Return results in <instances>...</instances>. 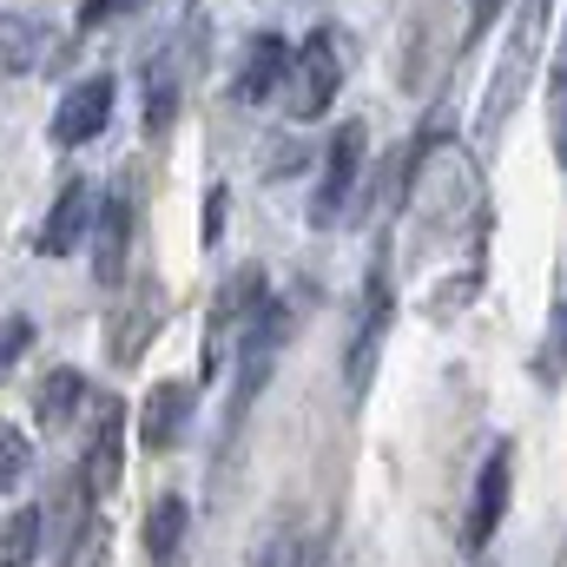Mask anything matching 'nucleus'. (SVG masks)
Segmentation results:
<instances>
[{"label": "nucleus", "mask_w": 567, "mask_h": 567, "mask_svg": "<svg viewBox=\"0 0 567 567\" xmlns=\"http://www.w3.org/2000/svg\"><path fill=\"white\" fill-rule=\"evenodd\" d=\"M337 86H343V53H337V33L317 27V33L297 47L290 80H284V106H290V120H317V113H330Z\"/></svg>", "instance_id": "obj_2"}, {"label": "nucleus", "mask_w": 567, "mask_h": 567, "mask_svg": "<svg viewBox=\"0 0 567 567\" xmlns=\"http://www.w3.org/2000/svg\"><path fill=\"white\" fill-rule=\"evenodd\" d=\"M390 317H396V290H390L383 258H377V265H370V278H363L357 343H350V363H343V383H350V396H357V403L370 396V377H377V350H383V337H390Z\"/></svg>", "instance_id": "obj_4"}, {"label": "nucleus", "mask_w": 567, "mask_h": 567, "mask_svg": "<svg viewBox=\"0 0 567 567\" xmlns=\"http://www.w3.org/2000/svg\"><path fill=\"white\" fill-rule=\"evenodd\" d=\"M178 120V66L172 53H152L145 60V133H165Z\"/></svg>", "instance_id": "obj_16"}, {"label": "nucleus", "mask_w": 567, "mask_h": 567, "mask_svg": "<svg viewBox=\"0 0 567 567\" xmlns=\"http://www.w3.org/2000/svg\"><path fill=\"white\" fill-rule=\"evenodd\" d=\"M290 343V310H284V297H271L258 317H251V330L238 337V396H231V423L258 403V390L271 383V363H278V350Z\"/></svg>", "instance_id": "obj_5"}, {"label": "nucleus", "mask_w": 567, "mask_h": 567, "mask_svg": "<svg viewBox=\"0 0 567 567\" xmlns=\"http://www.w3.org/2000/svg\"><path fill=\"white\" fill-rule=\"evenodd\" d=\"M185 528H192L185 495H158V502H152V515H145V555H152V567H178Z\"/></svg>", "instance_id": "obj_14"}, {"label": "nucleus", "mask_w": 567, "mask_h": 567, "mask_svg": "<svg viewBox=\"0 0 567 567\" xmlns=\"http://www.w3.org/2000/svg\"><path fill=\"white\" fill-rule=\"evenodd\" d=\"M106 126H113V80L93 73V80H80V86L60 100V113H53V145H93Z\"/></svg>", "instance_id": "obj_9"}, {"label": "nucleus", "mask_w": 567, "mask_h": 567, "mask_svg": "<svg viewBox=\"0 0 567 567\" xmlns=\"http://www.w3.org/2000/svg\"><path fill=\"white\" fill-rule=\"evenodd\" d=\"M126 251H133V198L106 192L100 198V225H93V278L120 284L126 278Z\"/></svg>", "instance_id": "obj_12"}, {"label": "nucleus", "mask_w": 567, "mask_h": 567, "mask_svg": "<svg viewBox=\"0 0 567 567\" xmlns=\"http://www.w3.org/2000/svg\"><path fill=\"white\" fill-rule=\"evenodd\" d=\"M251 567H310V548L297 535V522H271L251 548Z\"/></svg>", "instance_id": "obj_19"}, {"label": "nucleus", "mask_w": 567, "mask_h": 567, "mask_svg": "<svg viewBox=\"0 0 567 567\" xmlns=\"http://www.w3.org/2000/svg\"><path fill=\"white\" fill-rule=\"evenodd\" d=\"M561 377H567V290H561V303L548 310V337H542V350H535V383L555 390Z\"/></svg>", "instance_id": "obj_18"}, {"label": "nucleus", "mask_w": 567, "mask_h": 567, "mask_svg": "<svg viewBox=\"0 0 567 567\" xmlns=\"http://www.w3.org/2000/svg\"><path fill=\"white\" fill-rule=\"evenodd\" d=\"M80 403H86V377H80V370H47V377H40L33 410H40V423H47V429H60Z\"/></svg>", "instance_id": "obj_17"}, {"label": "nucleus", "mask_w": 567, "mask_h": 567, "mask_svg": "<svg viewBox=\"0 0 567 567\" xmlns=\"http://www.w3.org/2000/svg\"><path fill=\"white\" fill-rule=\"evenodd\" d=\"M290 60H297V53L284 47L278 33H258V40H251V53H245V73H238V86H231V93H238L245 106L271 100L284 80H290Z\"/></svg>", "instance_id": "obj_13"}, {"label": "nucleus", "mask_w": 567, "mask_h": 567, "mask_svg": "<svg viewBox=\"0 0 567 567\" xmlns=\"http://www.w3.org/2000/svg\"><path fill=\"white\" fill-rule=\"evenodd\" d=\"M363 145H370L363 120H343V126H337V140H330V152H323L317 198H310V225H317V231H330L337 212L350 205V192H357V178H363Z\"/></svg>", "instance_id": "obj_7"}, {"label": "nucleus", "mask_w": 567, "mask_h": 567, "mask_svg": "<svg viewBox=\"0 0 567 567\" xmlns=\"http://www.w3.org/2000/svg\"><path fill=\"white\" fill-rule=\"evenodd\" d=\"M60 567H113V528H106V522H86V528L73 535V548H66Z\"/></svg>", "instance_id": "obj_23"}, {"label": "nucleus", "mask_w": 567, "mask_h": 567, "mask_svg": "<svg viewBox=\"0 0 567 567\" xmlns=\"http://www.w3.org/2000/svg\"><path fill=\"white\" fill-rule=\"evenodd\" d=\"M548 140H555V158L567 165V27H561V53L548 66Z\"/></svg>", "instance_id": "obj_21"}, {"label": "nucleus", "mask_w": 567, "mask_h": 567, "mask_svg": "<svg viewBox=\"0 0 567 567\" xmlns=\"http://www.w3.org/2000/svg\"><path fill=\"white\" fill-rule=\"evenodd\" d=\"M40 60H47V20L40 13H7L0 20V66L33 73Z\"/></svg>", "instance_id": "obj_15"}, {"label": "nucleus", "mask_w": 567, "mask_h": 567, "mask_svg": "<svg viewBox=\"0 0 567 567\" xmlns=\"http://www.w3.org/2000/svg\"><path fill=\"white\" fill-rule=\"evenodd\" d=\"M468 567H495V561H488V555H475V561H468Z\"/></svg>", "instance_id": "obj_28"}, {"label": "nucleus", "mask_w": 567, "mask_h": 567, "mask_svg": "<svg viewBox=\"0 0 567 567\" xmlns=\"http://www.w3.org/2000/svg\"><path fill=\"white\" fill-rule=\"evenodd\" d=\"M33 548H40V508H13L0 522V567H33Z\"/></svg>", "instance_id": "obj_20"}, {"label": "nucleus", "mask_w": 567, "mask_h": 567, "mask_svg": "<svg viewBox=\"0 0 567 567\" xmlns=\"http://www.w3.org/2000/svg\"><path fill=\"white\" fill-rule=\"evenodd\" d=\"M508 495H515V449H508V442H495V449H488V462H482V475H475L468 522H462V548H468V561L495 542V528H502V515H508Z\"/></svg>", "instance_id": "obj_6"}, {"label": "nucleus", "mask_w": 567, "mask_h": 567, "mask_svg": "<svg viewBox=\"0 0 567 567\" xmlns=\"http://www.w3.org/2000/svg\"><path fill=\"white\" fill-rule=\"evenodd\" d=\"M120 482H126V410L100 403V429H93V442L80 455V488L93 502H106V495H120Z\"/></svg>", "instance_id": "obj_8"}, {"label": "nucleus", "mask_w": 567, "mask_h": 567, "mask_svg": "<svg viewBox=\"0 0 567 567\" xmlns=\"http://www.w3.org/2000/svg\"><path fill=\"white\" fill-rule=\"evenodd\" d=\"M542 27H548V0H522L515 7V33H508V53H502L495 80H488V93H482V133H495L522 106V93L535 80V60H542Z\"/></svg>", "instance_id": "obj_1"}, {"label": "nucleus", "mask_w": 567, "mask_h": 567, "mask_svg": "<svg viewBox=\"0 0 567 567\" xmlns=\"http://www.w3.org/2000/svg\"><path fill=\"white\" fill-rule=\"evenodd\" d=\"M133 0H86L80 7V27H100V20H113V13H126Z\"/></svg>", "instance_id": "obj_27"}, {"label": "nucleus", "mask_w": 567, "mask_h": 567, "mask_svg": "<svg viewBox=\"0 0 567 567\" xmlns=\"http://www.w3.org/2000/svg\"><path fill=\"white\" fill-rule=\"evenodd\" d=\"M152 317H158V297H140V310L113 323V363H133V357H140V350H145V330H152Z\"/></svg>", "instance_id": "obj_22"}, {"label": "nucleus", "mask_w": 567, "mask_h": 567, "mask_svg": "<svg viewBox=\"0 0 567 567\" xmlns=\"http://www.w3.org/2000/svg\"><path fill=\"white\" fill-rule=\"evenodd\" d=\"M20 468H27V435H20L13 423H0V488H13Z\"/></svg>", "instance_id": "obj_24"}, {"label": "nucleus", "mask_w": 567, "mask_h": 567, "mask_svg": "<svg viewBox=\"0 0 567 567\" xmlns=\"http://www.w3.org/2000/svg\"><path fill=\"white\" fill-rule=\"evenodd\" d=\"M27 343H33V323L27 317H0V363H13Z\"/></svg>", "instance_id": "obj_25"}, {"label": "nucleus", "mask_w": 567, "mask_h": 567, "mask_svg": "<svg viewBox=\"0 0 567 567\" xmlns=\"http://www.w3.org/2000/svg\"><path fill=\"white\" fill-rule=\"evenodd\" d=\"M93 225H100V212H93V185H86V178H66L60 198H53V212H47V225H40V258H66Z\"/></svg>", "instance_id": "obj_11"}, {"label": "nucleus", "mask_w": 567, "mask_h": 567, "mask_svg": "<svg viewBox=\"0 0 567 567\" xmlns=\"http://www.w3.org/2000/svg\"><path fill=\"white\" fill-rule=\"evenodd\" d=\"M192 410H198V383H152L145 390V410H140V442L152 449V455H165L178 435H185V423H192Z\"/></svg>", "instance_id": "obj_10"}, {"label": "nucleus", "mask_w": 567, "mask_h": 567, "mask_svg": "<svg viewBox=\"0 0 567 567\" xmlns=\"http://www.w3.org/2000/svg\"><path fill=\"white\" fill-rule=\"evenodd\" d=\"M265 303H271V290H265V265H238V278H225V290L212 297V317H205V377H218V363H225V337L238 343Z\"/></svg>", "instance_id": "obj_3"}, {"label": "nucleus", "mask_w": 567, "mask_h": 567, "mask_svg": "<svg viewBox=\"0 0 567 567\" xmlns=\"http://www.w3.org/2000/svg\"><path fill=\"white\" fill-rule=\"evenodd\" d=\"M218 238H225V185L205 192V245H218Z\"/></svg>", "instance_id": "obj_26"}]
</instances>
